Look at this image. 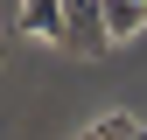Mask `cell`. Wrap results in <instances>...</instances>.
<instances>
[{"label":"cell","mask_w":147,"mask_h":140,"mask_svg":"<svg viewBox=\"0 0 147 140\" xmlns=\"http://www.w3.org/2000/svg\"><path fill=\"white\" fill-rule=\"evenodd\" d=\"M63 49L70 56H105L112 35H105V0H63Z\"/></svg>","instance_id":"6da1fadb"},{"label":"cell","mask_w":147,"mask_h":140,"mask_svg":"<svg viewBox=\"0 0 147 140\" xmlns=\"http://www.w3.org/2000/svg\"><path fill=\"white\" fill-rule=\"evenodd\" d=\"M14 28L35 35V42H63V0H21Z\"/></svg>","instance_id":"7a4b0ae2"},{"label":"cell","mask_w":147,"mask_h":140,"mask_svg":"<svg viewBox=\"0 0 147 140\" xmlns=\"http://www.w3.org/2000/svg\"><path fill=\"white\" fill-rule=\"evenodd\" d=\"M147 28V0H105V35L112 42H133Z\"/></svg>","instance_id":"3957f363"},{"label":"cell","mask_w":147,"mask_h":140,"mask_svg":"<svg viewBox=\"0 0 147 140\" xmlns=\"http://www.w3.org/2000/svg\"><path fill=\"white\" fill-rule=\"evenodd\" d=\"M77 140H147V126H140L133 112H105V119H91Z\"/></svg>","instance_id":"277c9868"}]
</instances>
